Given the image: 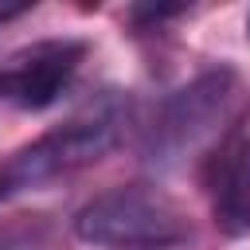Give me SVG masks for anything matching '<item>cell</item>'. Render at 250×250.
<instances>
[{
    "label": "cell",
    "instance_id": "obj_1",
    "mask_svg": "<svg viewBox=\"0 0 250 250\" xmlns=\"http://www.w3.org/2000/svg\"><path fill=\"white\" fill-rule=\"evenodd\" d=\"M74 234L105 250H168L195 238L188 211L152 184H121L74 215Z\"/></svg>",
    "mask_w": 250,
    "mask_h": 250
},
{
    "label": "cell",
    "instance_id": "obj_2",
    "mask_svg": "<svg viewBox=\"0 0 250 250\" xmlns=\"http://www.w3.org/2000/svg\"><path fill=\"white\" fill-rule=\"evenodd\" d=\"M121 102L117 98H98L94 105L78 109L74 117H66L62 125H55L51 133L35 137L31 145H23L20 152H12L8 160H0V199L23 191V188H39L51 180H62L94 160H102L121 133Z\"/></svg>",
    "mask_w": 250,
    "mask_h": 250
},
{
    "label": "cell",
    "instance_id": "obj_3",
    "mask_svg": "<svg viewBox=\"0 0 250 250\" xmlns=\"http://www.w3.org/2000/svg\"><path fill=\"white\" fill-rule=\"evenodd\" d=\"M238 94V74L230 66H211L203 74H195L188 86L172 90L141 141V156L152 168H176L184 156H191L230 113Z\"/></svg>",
    "mask_w": 250,
    "mask_h": 250
},
{
    "label": "cell",
    "instance_id": "obj_4",
    "mask_svg": "<svg viewBox=\"0 0 250 250\" xmlns=\"http://www.w3.org/2000/svg\"><path fill=\"white\" fill-rule=\"evenodd\" d=\"M86 62V43L82 39H35L20 51H12L0 62V102L16 105V109H47L55 105L74 74Z\"/></svg>",
    "mask_w": 250,
    "mask_h": 250
},
{
    "label": "cell",
    "instance_id": "obj_5",
    "mask_svg": "<svg viewBox=\"0 0 250 250\" xmlns=\"http://www.w3.org/2000/svg\"><path fill=\"white\" fill-rule=\"evenodd\" d=\"M199 176L211 195L215 223L227 234H246L250 230V105L207 152Z\"/></svg>",
    "mask_w": 250,
    "mask_h": 250
},
{
    "label": "cell",
    "instance_id": "obj_6",
    "mask_svg": "<svg viewBox=\"0 0 250 250\" xmlns=\"http://www.w3.org/2000/svg\"><path fill=\"white\" fill-rule=\"evenodd\" d=\"M39 242V223L35 219H16L0 227V250H31Z\"/></svg>",
    "mask_w": 250,
    "mask_h": 250
},
{
    "label": "cell",
    "instance_id": "obj_7",
    "mask_svg": "<svg viewBox=\"0 0 250 250\" xmlns=\"http://www.w3.org/2000/svg\"><path fill=\"white\" fill-rule=\"evenodd\" d=\"M246 35H250V16H246Z\"/></svg>",
    "mask_w": 250,
    "mask_h": 250
}]
</instances>
